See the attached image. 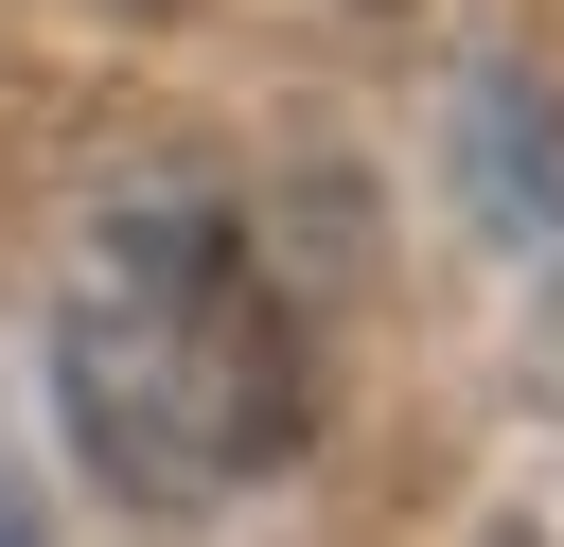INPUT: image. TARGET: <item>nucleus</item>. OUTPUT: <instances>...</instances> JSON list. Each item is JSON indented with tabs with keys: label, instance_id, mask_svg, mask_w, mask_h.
<instances>
[{
	"label": "nucleus",
	"instance_id": "f257e3e1",
	"mask_svg": "<svg viewBox=\"0 0 564 547\" xmlns=\"http://www.w3.org/2000/svg\"><path fill=\"white\" fill-rule=\"evenodd\" d=\"M53 406H70V459L106 494L212 512L317 441V353H300V300L264 282V247L229 212L141 194L88 229V265L53 300Z\"/></svg>",
	"mask_w": 564,
	"mask_h": 547
},
{
	"label": "nucleus",
	"instance_id": "f03ea898",
	"mask_svg": "<svg viewBox=\"0 0 564 547\" xmlns=\"http://www.w3.org/2000/svg\"><path fill=\"white\" fill-rule=\"evenodd\" d=\"M0 547H35V529H18V512H0Z\"/></svg>",
	"mask_w": 564,
	"mask_h": 547
}]
</instances>
